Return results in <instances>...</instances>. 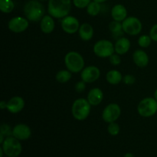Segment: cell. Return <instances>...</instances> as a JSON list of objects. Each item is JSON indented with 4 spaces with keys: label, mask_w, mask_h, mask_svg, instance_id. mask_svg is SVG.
<instances>
[{
    "label": "cell",
    "mask_w": 157,
    "mask_h": 157,
    "mask_svg": "<svg viewBox=\"0 0 157 157\" xmlns=\"http://www.w3.org/2000/svg\"><path fill=\"white\" fill-rule=\"evenodd\" d=\"M101 76V71L97 66L89 65L84 67L81 72V78L87 84H90L98 81Z\"/></svg>",
    "instance_id": "12"
},
{
    "label": "cell",
    "mask_w": 157,
    "mask_h": 157,
    "mask_svg": "<svg viewBox=\"0 0 157 157\" xmlns=\"http://www.w3.org/2000/svg\"><path fill=\"white\" fill-rule=\"evenodd\" d=\"M87 100L91 106H98L104 100V92L98 87H94L89 90Z\"/></svg>",
    "instance_id": "16"
},
{
    "label": "cell",
    "mask_w": 157,
    "mask_h": 157,
    "mask_svg": "<svg viewBox=\"0 0 157 157\" xmlns=\"http://www.w3.org/2000/svg\"><path fill=\"white\" fill-rule=\"evenodd\" d=\"M91 110V105L85 98L75 100L71 106V114L76 121H83L89 117Z\"/></svg>",
    "instance_id": "4"
},
{
    "label": "cell",
    "mask_w": 157,
    "mask_h": 157,
    "mask_svg": "<svg viewBox=\"0 0 157 157\" xmlns=\"http://www.w3.org/2000/svg\"><path fill=\"white\" fill-rule=\"evenodd\" d=\"M124 157H135V156H134V155L133 154V153H126L125 156H124Z\"/></svg>",
    "instance_id": "35"
},
{
    "label": "cell",
    "mask_w": 157,
    "mask_h": 157,
    "mask_svg": "<svg viewBox=\"0 0 157 157\" xmlns=\"http://www.w3.org/2000/svg\"><path fill=\"white\" fill-rule=\"evenodd\" d=\"M72 77V73L67 70H61L57 72L56 75H55V79L58 83L61 84H64V83L68 82L71 80Z\"/></svg>",
    "instance_id": "23"
},
{
    "label": "cell",
    "mask_w": 157,
    "mask_h": 157,
    "mask_svg": "<svg viewBox=\"0 0 157 157\" xmlns=\"http://www.w3.org/2000/svg\"><path fill=\"white\" fill-rule=\"evenodd\" d=\"M25 106V100L21 97L15 96L12 97V98L9 100L7 102V107L6 110L11 113H18L21 112L24 109Z\"/></svg>",
    "instance_id": "14"
},
{
    "label": "cell",
    "mask_w": 157,
    "mask_h": 157,
    "mask_svg": "<svg viewBox=\"0 0 157 157\" xmlns=\"http://www.w3.org/2000/svg\"><path fill=\"white\" fill-rule=\"evenodd\" d=\"M23 12L29 21L36 22L41 21L44 16L45 9L39 0H29L25 5Z\"/></svg>",
    "instance_id": "2"
},
{
    "label": "cell",
    "mask_w": 157,
    "mask_h": 157,
    "mask_svg": "<svg viewBox=\"0 0 157 157\" xmlns=\"http://www.w3.org/2000/svg\"><path fill=\"white\" fill-rule=\"evenodd\" d=\"M149 35H150V38H151V39L153 40V41L157 42V24L153 25L152 26V28L150 29Z\"/></svg>",
    "instance_id": "33"
},
{
    "label": "cell",
    "mask_w": 157,
    "mask_h": 157,
    "mask_svg": "<svg viewBox=\"0 0 157 157\" xmlns=\"http://www.w3.org/2000/svg\"><path fill=\"white\" fill-rule=\"evenodd\" d=\"M12 136L18 140H27L32 136V130L27 124H18L12 128Z\"/></svg>",
    "instance_id": "13"
},
{
    "label": "cell",
    "mask_w": 157,
    "mask_h": 157,
    "mask_svg": "<svg viewBox=\"0 0 157 157\" xmlns=\"http://www.w3.org/2000/svg\"><path fill=\"white\" fill-rule=\"evenodd\" d=\"M78 32L81 40L84 41H88L91 40L94 36V28L89 23H82Z\"/></svg>",
    "instance_id": "20"
},
{
    "label": "cell",
    "mask_w": 157,
    "mask_h": 157,
    "mask_svg": "<svg viewBox=\"0 0 157 157\" xmlns=\"http://www.w3.org/2000/svg\"><path fill=\"white\" fill-rule=\"evenodd\" d=\"M91 0H73L74 6L78 9H85L87 7Z\"/></svg>",
    "instance_id": "29"
},
{
    "label": "cell",
    "mask_w": 157,
    "mask_h": 157,
    "mask_svg": "<svg viewBox=\"0 0 157 157\" xmlns=\"http://www.w3.org/2000/svg\"><path fill=\"white\" fill-rule=\"evenodd\" d=\"M137 112L142 117L149 118L157 113V101L154 98H145L140 101Z\"/></svg>",
    "instance_id": "5"
},
{
    "label": "cell",
    "mask_w": 157,
    "mask_h": 157,
    "mask_svg": "<svg viewBox=\"0 0 157 157\" xmlns=\"http://www.w3.org/2000/svg\"><path fill=\"white\" fill-rule=\"evenodd\" d=\"M6 107H7V102H6L4 101H2L0 102V108L2 110H4V109H6Z\"/></svg>",
    "instance_id": "34"
},
{
    "label": "cell",
    "mask_w": 157,
    "mask_h": 157,
    "mask_svg": "<svg viewBox=\"0 0 157 157\" xmlns=\"http://www.w3.org/2000/svg\"><path fill=\"white\" fill-rule=\"evenodd\" d=\"M120 131H121V128L117 123L113 122L108 124V127H107V132L111 136H117L119 134Z\"/></svg>",
    "instance_id": "27"
},
{
    "label": "cell",
    "mask_w": 157,
    "mask_h": 157,
    "mask_svg": "<svg viewBox=\"0 0 157 157\" xmlns=\"http://www.w3.org/2000/svg\"><path fill=\"white\" fill-rule=\"evenodd\" d=\"M61 26L62 30L67 34H75L78 32L81 26L78 18L72 15H67L61 18Z\"/></svg>",
    "instance_id": "11"
},
{
    "label": "cell",
    "mask_w": 157,
    "mask_h": 157,
    "mask_svg": "<svg viewBox=\"0 0 157 157\" xmlns=\"http://www.w3.org/2000/svg\"><path fill=\"white\" fill-rule=\"evenodd\" d=\"M123 82L127 85H133L136 82V78L132 75H127L123 78Z\"/></svg>",
    "instance_id": "31"
},
{
    "label": "cell",
    "mask_w": 157,
    "mask_h": 157,
    "mask_svg": "<svg viewBox=\"0 0 157 157\" xmlns=\"http://www.w3.org/2000/svg\"><path fill=\"white\" fill-rule=\"evenodd\" d=\"M123 75L119 71L113 70L109 71L106 75V80H107V83H109L111 85H117L119 84L121 81H123Z\"/></svg>",
    "instance_id": "21"
},
{
    "label": "cell",
    "mask_w": 157,
    "mask_h": 157,
    "mask_svg": "<svg viewBox=\"0 0 157 157\" xmlns=\"http://www.w3.org/2000/svg\"><path fill=\"white\" fill-rule=\"evenodd\" d=\"M13 136L5 138L2 144V148L5 154L9 157H17L19 156L22 150L21 143Z\"/></svg>",
    "instance_id": "6"
},
{
    "label": "cell",
    "mask_w": 157,
    "mask_h": 157,
    "mask_svg": "<svg viewBox=\"0 0 157 157\" xmlns=\"http://www.w3.org/2000/svg\"><path fill=\"white\" fill-rule=\"evenodd\" d=\"M15 4L12 0H0V10L2 13L9 14L13 11Z\"/></svg>",
    "instance_id": "25"
},
{
    "label": "cell",
    "mask_w": 157,
    "mask_h": 157,
    "mask_svg": "<svg viewBox=\"0 0 157 157\" xmlns=\"http://www.w3.org/2000/svg\"><path fill=\"white\" fill-rule=\"evenodd\" d=\"M0 133L4 135L6 137L11 136H12V129L11 128L9 124H2L1 127H0Z\"/></svg>",
    "instance_id": "28"
},
{
    "label": "cell",
    "mask_w": 157,
    "mask_h": 157,
    "mask_svg": "<svg viewBox=\"0 0 157 157\" xmlns=\"http://www.w3.org/2000/svg\"><path fill=\"white\" fill-rule=\"evenodd\" d=\"M111 17L113 20L122 22L127 18V10L124 5L117 4L111 9Z\"/></svg>",
    "instance_id": "17"
},
{
    "label": "cell",
    "mask_w": 157,
    "mask_h": 157,
    "mask_svg": "<svg viewBox=\"0 0 157 157\" xmlns=\"http://www.w3.org/2000/svg\"><path fill=\"white\" fill-rule=\"evenodd\" d=\"M121 114V108L116 103H111L105 107L102 112V119L107 124L116 122Z\"/></svg>",
    "instance_id": "9"
},
{
    "label": "cell",
    "mask_w": 157,
    "mask_h": 157,
    "mask_svg": "<svg viewBox=\"0 0 157 157\" xmlns=\"http://www.w3.org/2000/svg\"><path fill=\"white\" fill-rule=\"evenodd\" d=\"M71 9V0H48V12L54 18L67 16Z\"/></svg>",
    "instance_id": "1"
},
{
    "label": "cell",
    "mask_w": 157,
    "mask_h": 157,
    "mask_svg": "<svg viewBox=\"0 0 157 157\" xmlns=\"http://www.w3.org/2000/svg\"><path fill=\"white\" fill-rule=\"evenodd\" d=\"M86 9H87V12L89 15L92 17L97 16L100 13V12H101V3L97 2L93 0V1L90 2V4L87 6Z\"/></svg>",
    "instance_id": "24"
},
{
    "label": "cell",
    "mask_w": 157,
    "mask_h": 157,
    "mask_svg": "<svg viewBox=\"0 0 157 157\" xmlns=\"http://www.w3.org/2000/svg\"><path fill=\"white\" fill-rule=\"evenodd\" d=\"M93 51L95 55L99 58H109L110 55L115 53L114 44L110 40L101 39L94 44Z\"/></svg>",
    "instance_id": "7"
},
{
    "label": "cell",
    "mask_w": 157,
    "mask_h": 157,
    "mask_svg": "<svg viewBox=\"0 0 157 157\" xmlns=\"http://www.w3.org/2000/svg\"><path fill=\"white\" fill-rule=\"evenodd\" d=\"M123 30L124 33L131 36L140 34L143 29V24L140 20L135 16H129L122 21Z\"/></svg>",
    "instance_id": "8"
},
{
    "label": "cell",
    "mask_w": 157,
    "mask_h": 157,
    "mask_svg": "<svg viewBox=\"0 0 157 157\" xmlns=\"http://www.w3.org/2000/svg\"><path fill=\"white\" fill-rule=\"evenodd\" d=\"M29 26V21L25 17L15 16L11 18L8 23V28L14 33H21Z\"/></svg>",
    "instance_id": "10"
},
{
    "label": "cell",
    "mask_w": 157,
    "mask_h": 157,
    "mask_svg": "<svg viewBox=\"0 0 157 157\" xmlns=\"http://www.w3.org/2000/svg\"><path fill=\"white\" fill-rule=\"evenodd\" d=\"M41 2H45V1H48V0H39Z\"/></svg>",
    "instance_id": "38"
},
{
    "label": "cell",
    "mask_w": 157,
    "mask_h": 157,
    "mask_svg": "<svg viewBox=\"0 0 157 157\" xmlns=\"http://www.w3.org/2000/svg\"><path fill=\"white\" fill-rule=\"evenodd\" d=\"M131 43L127 38L121 37L116 41L114 44L115 53L120 55H124L130 51Z\"/></svg>",
    "instance_id": "18"
},
{
    "label": "cell",
    "mask_w": 157,
    "mask_h": 157,
    "mask_svg": "<svg viewBox=\"0 0 157 157\" xmlns=\"http://www.w3.org/2000/svg\"><path fill=\"white\" fill-rule=\"evenodd\" d=\"M109 61L110 64L113 66H117L121 64V55L117 53H113V55L109 57Z\"/></svg>",
    "instance_id": "30"
},
{
    "label": "cell",
    "mask_w": 157,
    "mask_h": 157,
    "mask_svg": "<svg viewBox=\"0 0 157 157\" xmlns=\"http://www.w3.org/2000/svg\"><path fill=\"white\" fill-rule=\"evenodd\" d=\"M40 29L44 34L52 33L55 29V22L53 17L50 15H44L40 21Z\"/></svg>",
    "instance_id": "19"
},
{
    "label": "cell",
    "mask_w": 157,
    "mask_h": 157,
    "mask_svg": "<svg viewBox=\"0 0 157 157\" xmlns=\"http://www.w3.org/2000/svg\"><path fill=\"white\" fill-rule=\"evenodd\" d=\"M86 84H87V83H85L84 81H82V80H81V81L77 82L75 86V90H76L78 93H82V92L85 90Z\"/></svg>",
    "instance_id": "32"
},
{
    "label": "cell",
    "mask_w": 157,
    "mask_h": 157,
    "mask_svg": "<svg viewBox=\"0 0 157 157\" xmlns=\"http://www.w3.org/2000/svg\"><path fill=\"white\" fill-rule=\"evenodd\" d=\"M133 61L134 64L139 67H146L149 64L150 58L145 51L142 49L136 50L133 53Z\"/></svg>",
    "instance_id": "15"
},
{
    "label": "cell",
    "mask_w": 157,
    "mask_h": 157,
    "mask_svg": "<svg viewBox=\"0 0 157 157\" xmlns=\"http://www.w3.org/2000/svg\"><path fill=\"white\" fill-rule=\"evenodd\" d=\"M154 98L157 101V89L155 90V92H154Z\"/></svg>",
    "instance_id": "37"
},
{
    "label": "cell",
    "mask_w": 157,
    "mask_h": 157,
    "mask_svg": "<svg viewBox=\"0 0 157 157\" xmlns=\"http://www.w3.org/2000/svg\"><path fill=\"white\" fill-rule=\"evenodd\" d=\"M94 1H95V2H99V3H104V2H105L106 1H107V0H94Z\"/></svg>",
    "instance_id": "36"
},
{
    "label": "cell",
    "mask_w": 157,
    "mask_h": 157,
    "mask_svg": "<svg viewBox=\"0 0 157 157\" xmlns=\"http://www.w3.org/2000/svg\"><path fill=\"white\" fill-rule=\"evenodd\" d=\"M153 40L151 39L150 35H140L138 38V44L140 48H147L151 44V42Z\"/></svg>",
    "instance_id": "26"
},
{
    "label": "cell",
    "mask_w": 157,
    "mask_h": 157,
    "mask_svg": "<svg viewBox=\"0 0 157 157\" xmlns=\"http://www.w3.org/2000/svg\"><path fill=\"white\" fill-rule=\"evenodd\" d=\"M109 30L113 34V36L117 37V38H121L124 33L123 30L122 22L114 21V20L109 24Z\"/></svg>",
    "instance_id": "22"
},
{
    "label": "cell",
    "mask_w": 157,
    "mask_h": 157,
    "mask_svg": "<svg viewBox=\"0 0 157 157\" xmlns=\"http://www.w3.org/2000/svg\"><path fill=\"white\" fill-rule=\"evenodd\" d=\"M64 61L66 68L74 74L81 72L85 66V61L82 55L75 51L67 52L64 56Z\"/></svg>",
    "instance_id": "3"
}]
</instances>
